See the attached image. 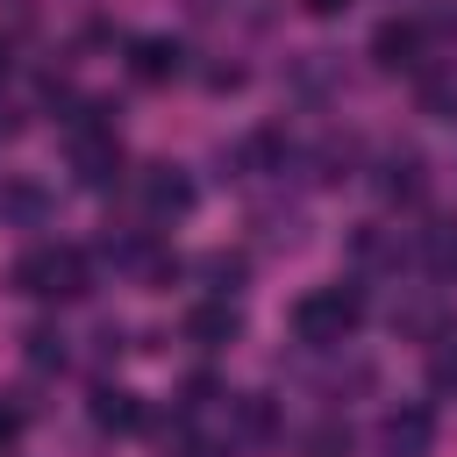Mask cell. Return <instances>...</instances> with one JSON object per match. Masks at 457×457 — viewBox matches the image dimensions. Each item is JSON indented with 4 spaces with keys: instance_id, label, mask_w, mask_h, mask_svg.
<instances>
[{
    "instance_id": "ac0fdd59",
    "label": "cell",
    "mask_w": 457,
    "mask_h": 457,
    "mask_svg": "<svg viewBox=\"0 0 457 457\" xmlns=\"http://www.w3.org/2000/svg\"><path fill=\"white\" fill-rule=\"evenodd\" d=\"M286 86H293V93H328V86H336V57H328V50H307V57L286 71Z\"/></svg>"
},
{
    "instance_id": "4316f807",
    "label": "cell",
    "mask_w": 457,
    "mask_h": 457,
    "mask_svg": "<svg viewBox=\"0 0 457 457\" xmlns=\"http://www.w3.org/2000/svg\"><path fill=\"white\" fill-rule=\"evenodd\" d=\"M179 457H221L214 443H179Z\"/></svg>"
},
{
    "instance_id": "44dd1931",
    "label": "cell",
    "mask_w": 457,
    "mask_h": 457,
    "mask_svg": "<svg viewBox=\"0 0 457 457\" xmlns=\"http://www.w3.org/2000/svg\"><path fill=\"white\" fill-rule=\"evenodd\" d=\"M428 386H436L443 400L457 393V350H450V343H436V357H428Z\"/></svg>"
},
{
    "instance_id": "5b68a950",
    "label": "cell",
    "mask_w": 457,
    "mask_h": 457,
    "mask_svg": "<svg viewBox=\"0 0 457 457\" xmlns=\"http://www.w3.org/2000/svg\"><path fill=\"white\" fill-rule=\"evenodd\" d=\"M71 179H79L86 193L121 186V143H114V129H79V136H71Z\"/></svg>"
},
{
    "instance_id": "3957f363",
    "label": "cell",
    "mask_w": 457,
    "mask_h": 457,
    "mask_svg": "<svg viewBox=\"0 0 457 457\" xmlns=\"http://www.w3.org/2000/svg\"><path fill=\"white\" fill-rule=\"evenodd\" d=\"M371 186H378L386 207H421V200H428V157H421L414 143H393V150H378Z\"/></svg>"
},
{
    "instance_id": "6da1fadb",
    "label": "cell",
    "mask_w": 457,
    "mask_h": 457,
    "mask_svg": "<svg viewBox=\"0 0 457 457\" xmlns=\"http://www.w3.org/2000/svg\"><path fill=\"white\" fill-rule=\"evenodd\" d=\"M14 293H36V300H86L93 293V257L71 250V243H43L29 257H14Z\"/></svg>"
},
{
    "instance_id": "277c9868",
    "label": "cell",
    "mask_w": 457,
    "mask_h": 457,
    "mask_svg": "<svg viewBox=\"0 0 457 457\" xmlns=\"http://www.w3.org/2000/svg\"><path fill=\"white\" fill-rule=\"evenodd\" d=\"M371 64H378V71H421V64H428V21H414V14L378 21V36H371Z\"/></svg>"
},
{
    "instance_id": "8992f818",
    "label": "cell",
    "mask_w": 457,
    "mask_h": 457,
    "mask_svg": "<svg viewBox=\"0 0 457 457\" xmlns=\"http://www.w3.org/2000/svg\"><path fill=\"white\" fill-rule=\"evenodd\" d=\"M136 200H143L150 221H179V214H193V179L179 164H143L136 171Z\"/></svg>"
},
{
    "instance_id": "8fae6325",
    "label": "cell",
    "mask_w": 457,
    "mask_h": 457,
    "mask_svg": "<svg viewBox=\"0 0 457 457\" xmlns=\"http://www.w3.org/2000/svg\"><path fill=\"white\" fill-rule=\"evenodd\" d=\"M86 414H93V428H114V436H129V428H143L150 421V407L129 393V386H93V400H86Z\"/></svg>"
},
{
    "instance_id": "4fadbf2b",
    "label": "cell",
    "mask_w": 457,
    "mask_h": 457,
    "mask_svg": "<svg viewBox=\"0 0 457 457\" xmlns=\"http://www.w3.org/2000/svg\"><path fill=\"white\" fill-rule=\"evenodd\" d=\"M179 64H186V50H179L171 36H136V43H129V71H136L143 86H164V79H179Z\"/></svg>"
},
{
    "instance_id": "30bf717a",
    "label": "cell",
    "mask_w": 457,
    "mask_h": 457,
    "mask_svg": "<svg viewBox=\"0 0 457 457\" xmlns=\"http://www.w3.org/2000/svg\"><path fill=\"white\" fill-rule=\"evenodd\" d=\"M443 321H450V314H443V300H436L428 286H407V293L393 300V328H400V336H421V343H443Z\"/></svg>"
},
{
    "instance_id": "5bb4252c",
    "label": "cell",
    "mask_w": 457,
    "mask_h": 457,
    "mask_svg": "<svg viewBox=\"0 0 457 457\" xmlns=\"http://www.w3.org/2000/svg\"><path fill=\"white\" fill-rule=\"evenodd\" d=\"M414 257L436 278H457V214H436L428 228H414Z\"/></svg>"
},
{
    "instance_id": "484cf974",
    "label": "cell",
    "mask_w": 457,
    "mask_h": 457,
    "mask_svg": "<svg viewBox=\"0 0 457 457\" xmlns=\"http://www.w3.org/2000/svg\"><path fill=\"white\" fill-rule=\"evenodd\" d=\"M343 7H350V0H307V14H321V21H328V14H343Z\"/></svg>"
},
{
    "instance_id": "52a82bcc",
    "label": "cell",
    "mask_w": 457,
    "mask_h": 457,
    "mask_svg": "<svg viewBox=\"0 0 457 457\" xmlns=\"http://www.w3.org/2000/svg\"><path fill=\"white\" fill-rule=\"evenodd\" d=\"M428 443H436V414L421 400H407V407H393L378 421V450L386 457H428Z\"/></svg>"
},
{
    "instance_id": "9a60e30c",
    "label": "cell",
    "mask_w": 457,
    "mask_h": 457,
    "mask_svg": "<svg viewBox=\"0 0 457 457\" xmlns=\"http://www.w3.org/2000/svg\"><path fill=\"white\" fill-rule=\"evenodd\" d=\"M250 228H257V243H264V250H300V243H307V214H300V207H278V200H271V207H257V214H250Z\"/></svg>"
},
{
    "instance_id": "7c38bea8",
    "label": "cell",
    "mask_w": 457,
    "mask_h": 457,
    "mask_svg": "<svg viewBox=\"0 0 457 457\" xmlns=\"http://www.w3.org/2000/svg\"><path fill=\"white\" fill-rule=\"evenodd\" d=\"M228 436H236V443H271V436H278V400H264V393H228Z\"/></svg>"
},
{
    "instance_id": "d6986e66",
    "label": "cell",
    "mask_w": 457,
    "mask_h": 457,
    "mask_svg": "<svg viewBox=\"0 0 457 457\" xmlns=\"http://www.w3.org/2000/svg\"><path fill=\"white\" fill-rule=\"evenodd\" d=\"M421 107L436 121H457V71H421Z\"/></svg>"
},
{
    "instance_id": "603a6c76",
    "label": "cell",
    "mask_w": 457,
    "mask_h": 457,
    "mask_svg": "<svg viewBox=\"0 0 457 457\" xmlns=\"http://www.w3.org/2000/svg\"><path fill=\"white\" fill-rule=\"evenodd\" d=\"M207 86H214V93H236V86H243V64H214Z\"/></svg>"
},
{
    "instance_id": "e0dca14e",
    "label": "cell",
    "mask_w": 457,
    "mask_h": 457,
    "mask_svg": "<svg viewBox=\"0 0 457 457\" xmlns=\"http://www.w3.org/2000/svg\"><path fill=\"white\" fill-rule=\"evenodd\" d=\"M21 357H29V371H64V357H71V350H64V336H57L50 321H36V328L21 336Z\"/></svg>"
},
{
    "instance_id": "9c48e42d",
    "label": "cell",
    "mask_w": 457,
    "mask_h": 457,
    "mask_svg": "<svg viewBox=\"0 0 457 457\" xmlns=\"http://www.w3.org/2000/svg\"><path fill=\"white\" fill-rule=\"evenodd\" d=\"M243 336V307L236 300H200L193 314H186V343L193 350H228Z\"/></svg>"
},
{
    "instance_id": "83f0119b",
    "label": "cell",
    "mask_w": 457,
    "mask_h": 457,
    "mask_svg": "<svg viewBox=\"0 0 457 457\" xmlns=\"http://www.w3.org/2000/svg\"><path fill=\"white\" fill-rule=\"evenodd\" d=\"M7 57H14V50H7V36H0V79H7Z\"/></svg>"
},
{
    "instance_id": "7402d4cb",
    "label": "cell",
    "mask_w": 457,
    "mask_h": 457,
    "mask_svg": "<svg viewBox=\"0 0 457 457\" xmlns=\"http://www.w3.org/2000/svg\"><path fill=\"white\" fill-rule=\"evenodd\" d=\"M307 450H314V457H343V450H350V428H314Z\"/></svg>"
},
{
    "instance_id": "ba28073f",
    "label": "cell",
    "mask_w": 457,
    "mask_h": 457,
    "mask_svg": "<svg viewBox=\"0 0 457 457\" xmlns=\"http://www.w3.org/2000/svg\"><path fill=\"white\" fill-rule=\"evenodd\" d=\"M50 221V193L29 171H0V228H43Z\"/></svg>"
},
{
    "instance_id": "d4e9b609",
    "label": "cell",
    "mask_w": 457,
    "mask_h": 457,
    "mask_svg": "<svg viewBox=\"0 0 457 457\" xmlns=\"http://www.w3.org/2000/svg\"><path fill=\"white\" fill-rule=\"evenodd\" d=\"M14 436H21V407H0V450H7Z\"/></svg>"
},
{
    "instance_id": "ffe728a7",
    "label": "cell",
    "mask_w": 457,
    "mask_h": 457,
    "mask_svg": "<svg viewBox=\"0 0 457 457\" xmlns=\"http://www.w3.org/2000/svg\"><path fill=\"white\" fill-rule=\"evenodd\" d=\"M221 400H228V393L200 371V378H186V400H179V407H186V414H207V407H221Z\"/></svg>"
},
{
    "instance_id": "7a4b0ae2",
    "label": "cell",
    "mask_w": 457,
    "mask_h": 457,
    "mask_svg": "<svg viewBox=\"0 0 457 457\" xmlns=\"http://www.w3.org/2000/svg\"><path fill=\"white\" fill-rule=\"evenodd\" d=\"M357 321H364V293L357 286H321V293L293 300V343L300 350H336Z\"/></svg>"
},
{
    "instance_id": "cb8c5ba5",
    "label": "cell",
    "mask_w": 457,
    "mask_h": 457,
    "mask_svg": "<svg viewBox=\"0 0 457 457\" xmlns=\"http://www.w3.org/2000/svg\"><path fill=\"white\" fill-rule=\"evenodd\" d=\"M14 136H21V107H14V100H0V143H14Z\"/></svg>"
},
{
    "instance_id": "2e32d148",
    "label": "cell",
    "mask_w": 457,
    "mask_h": 457,
    "mask_svg": "<svg viewBox=\"0 0 457 457\" xmlns=\"http://www.w3.org/2000/svg\"><path fill=\"white\" fill-rule=\"evenodd\" d=\"M200 278H207L214 300H236L243 278H250V257H243V250H207V257H200Z\"/></svg>"
}]
</instances>
